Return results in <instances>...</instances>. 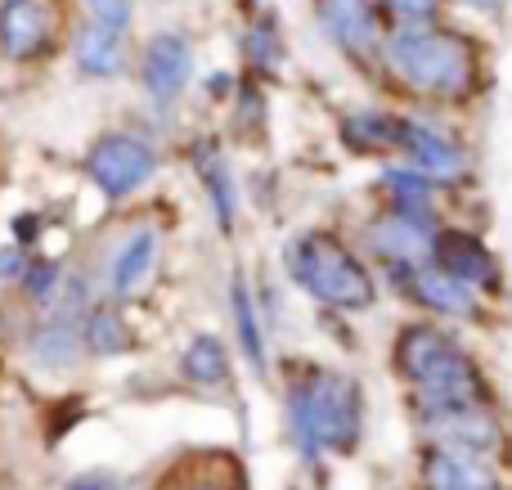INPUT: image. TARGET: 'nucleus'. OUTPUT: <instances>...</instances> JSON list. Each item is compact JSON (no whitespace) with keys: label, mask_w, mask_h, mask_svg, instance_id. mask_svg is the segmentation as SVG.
<instances>
[{"label":"nucleus","mask_w":512,"mask_h":490,"mask_svg":"<svg viewBox=\"0 0 512 490\" xmlns=\"http://www.w3.org/2000/svg\"><path fill=\"white\" fill-rule=\"evenodd\" d=\"M86 5H90V14H95V23L117 27V32H122V27L131 23L135 0H86Z\"/></svg>","instance_id":"26"},{"label":"nucleus","mask_w":512,"mask_h":490,"mask_svg":"<svg viewBox=\"0 0 512 490\" xmlns=\"http://www.w3.org/2000/svg\"><path fill=\"white\" fill-rule=\"evenodd\" d=\"M162 490H248L243 473L234 459L225 455H198L189 464L171 468V477L162 482Z\"/></svg>","instance_id":"14"},{"label":"nucleus","mask_w":512,"mask_h":490,"mask_svg":"<svg viewBox=\"0 0 512 490\" xmlns=\"http://www.w3.org/2000/svg\"><path fill=\"white\" fill-rule=\"evenodd\" d=\"M50 284H54V270H50V266L36 270V275H27V288H32V293L41 297V302H45V293H50Z\"/></svg>","instance_id":"29"},{"label":"nucleus","mask_w":512,"mask_h":490,"mask_svg":"<svg viewBox=\"0 0 512 490\" xmlns=\"http://www.w3.org/2000/svg\"><path fill=\"white\" fill-rule=\"evenodd\" d=\"M432 261L441 270H450L454 279H463L468 288H477V293H499V288H504L499 257L486 248V239H481L477 230H463V225H441Z\"/></svg>","instance_id":"8"},{"label":"nucleus","mask_w":512,"mask_h":490,"mask_svg":"<svg viewBox=\"0 0 512 490\" xmlns=\"http://www.w3.org/2000/svg\"><path fill=\"white\" fill-rule=\"evenodd\" d=\"M248 59L261 63V68H274V63H279V36H274V23H256L248 32Z\"/></svg>","instance_id":"24"},{"label":"nucleus","mask_w":512,"mask_h":490,"mask_svg":"<svg viewBox=\"0 0 512 490\" xmlns=\"http://www.w3.org/2000/svg\"><path fill=\"white\" fill-rule=\"evenodd\" d=\"M423 486L427 490H504L486 459L459 455V450H445V446H432L423 455Z\"/></svg>","instance_id":"12"},{"label":"nucleus","mask_w":512,"mask_h":490,"mask_svg":"<svg viewBox=\"0 0 512 490\" xmlns=\"http://www.w3.org/2000/svg\"><path fill=\"white\" fill-rule=\"evenodd\" d=\"M68 490H117L113 477H99V473H90V477H77Z\"/></svg>","instance_id":"28"},{"label":"nucleus","mask_w":512,"mask_h":490,"mask_svg":"<svg viewBox=\"0 0 512 490\" xmlns=\"http://www.w3.org/2000/svg\"><path fill=\"white\" fill-rule=\"evenodd\" d=\"M441 216L436 212H409V207H387L369 225V248L382 266H423L436 252Z\"/></svg>","instance_id":"6"},{"label":"nucleus","mask_w":512,"mask_h":490,"mask_svg":"<svg viewBox=\"0 0 512 490\" xmlns=\"http://www.w3.org/2000/svg\"><path fill=\"white\" fill-rule=\"evenodd\" d=\"M319 23L351 54L382 50V27H378V5L373 0H319Z\"/></svg>","instance_id":"11"},{"label":"nucleus","mask_w":512,"mask_h":490,"mask_svg":"<svg viewBox=\"0 0 512 490\" xmlns=\"http://www.w3.org/2000/svg\"><path fill=\"white\" fill-rule=\"evenodd\" d=\"M185 374L194 378V383H225V374H230V360H225V347L216 338H194L185 351Z\"/></svg>","instance_id":"20"},{"label":"nucleus","mask_w":512,"mask_h":490,"mask_svg":"<svg viewBox=\"0 0 512 490\" xmlns=\"http://www.w3.org/2000/svg\"><path fill=\"white\" fill-rule=\"evenodd\" d=\"M454 5H463L468 14H481V18H504L508 0H454Z\"/></svg>","instance_id":"27"},{"label":"nucleus","mask_w":512,"mask_h":490,"mask_svg":"<svg viewBox=\"0 0 512 490\" xmlns=\"http://www.w3.org/2000/svg\"><path fill=\"white\" fill-rule=\"evenodd\" d=\"M50 36V9L41 0H0V50L9 59L36 54Z\"/></svg>","instance_id":"13"},{"label":"nucleus","mask_w":512,"mask_h":490,"mask_svg":"<svg viewBox=\"0 0 512 490\" xmlns=\"http://www.w3.org/2000/svg\"><path fill=\"white\" fill-rule=\"evenodd\" d=\"M382 189H387L391 207H409V212H436V203H441V189L432 176H423L418 167H387L382 171Z\"/></svg>","instance_id":"16"},{"label":"nucleus","mask_w":512,"mask_h":490,"mask_svg":"<svg viewBox=\"0 0 512 490\" xmlns=\"http://www.w3.org/2000/svg\"><path fill=\"white\" fill-rule=\"evenodd\" d=\"M207 194L216 198V216H221V230H230V221H234V194H230V180H225V167H221V162H212V167H207Z\"/></svg>","instance_id":"25"},{"label":"nucleus","mask_w":512,"mask_h":490,"mask_svg":"<svg viewBox=\"0 0 512 490\" xmlns=\"http://www.w3.org/2000/svg\"><path fill=\"white\" fill-rule=\"evenodd\" d=\"M153 257H158V234L153 230H135L131 239L122 243L113 261V293H135V288L149 279Z\"/></svg>","instance_id":"18"},{"label":"nucleus","mask_w":512,"mask_h":490,"mask_svg":"<svg viewBox=\"0 0 512 490\" xmlns=\"http://www.w3.org/2000/svg\"><path fill=\"white\" fill-rule=\"evenodd\" d=\"M342 140L355 153H400V117L396 113H351L342 122Z\"/></svg>","instance_id":"15"},{"label":"nucleus","mask_w":512,"mask_h":490,"mask_svg":"<svg viewBox=\"0 0 512 490\" xmlns=\"http://www.w3.org/2000/svg\"><path fill=\"white\" fill-rule=\"evenodd\" d=\"M382 59L396 72V81H405L409 90L427 99H445L459 104L472 99L486 81H481V45L477 36L454 32V27H391V36L382 41Z\"/></svg>","instance_id":"1"},{"label":"nucleus","mask_w":512,"mask_h":490,"mask_svg":"<svg viewBox=\"0 0 512 490\" xmlns=\"http://www.w3.org/2000/svg\"><path fill=\"white\" fill-rule=\"evenodd\" d=\"M0 275H18V257H14V252H0Z\"/></svg>","instance_id":"30"},{"label":"nucleus","mask_w":512,"mask_h":490,"mask_svg":"<svg viewBox=\"0 0 512 490\" xmlns=\"http://www.w3.org/2000/svg\"><path fill=\"white\" fill-rule=\"evenodd\" d=\"M387 270L400 284L405 302L423 306L432 320H441V324H481L486 320V306H481L477 288L454 279L450 270H441L436 261H423V266H387Z\"/></svg>","instance_id":"5"},{"label":"nucleus","mask_w":512,"mask_h":490,"mask_svg":"<svg viewBox=\"0 0 512 490\" xmlns=\"http://www.w3.org/2000/svg\"><path fill=\"white\" fill-rule=\"evenodd\" d=\"M72 54H77L81 72H90V77H113V72L122 68V36H117V27L90 23L77 32Z\"/></svg>","instance_id":"17"},{"label":"nucleus","mask_w":512,"mask_h":490,"mask_svg":"<svg viewBox=\"0 0 512 490\" xmlns=\"http://www.w3.org/2000/svg\"><path fill=\"white\" fill-rule=\"evenodd\" d=\"M378 9L391 18V27H432L441 23L445 0H378Z\"/></svg>","instance_id":"21"},{"label":"nucleus","mask_w":512,"mask_h":490,"mask_svg":"<svg viewBox=\"0 0 512 490\" xmlns=\"http://www.w3.org/2000/svg\"><path fill=\"white\" fill-rule=\"evenodd\" d=\"M288 270L319 306H337V311H369V306H378V279L369 275V266L342 239H333L324 230L301 234L292 243Z\"/></svg>","instance_id":"4"},{"label":"nucleus","mask_w":512,"mask_h":490,"mask_svg":"<svg viewBox=\"0 0 512 490\" xmlns=\"http://www.w3.org/2000/svg\"><path fill=\"white\" fill-rule=\"evenodd\" d=\"M400 153L409 167L432 176L436 185H459L472 176V153L445 126L423 122V117H400Z\"/></svg>","instance_id":"7"},{"label":"nucleus","mask_w":512,"mask_h":490,"mask_svg":"<svg viewBox=\"0 0 512 490\" xmlns=\"http://www.w3.org/2000/svg\"><path fill=\"white\" fill-rule=\"evenodd\" d=\"M288 428L301 455H355L364 432V396L360 383L342 369H310L288 387Z\"/></svg>","instance_id":"3"},{"label":"nucleus","mask_w":512,"mask_h":490,"mask_svg":"<svg viewBox=\"0 0 512 490\" xmlns=\"http://www.w3.org/2000/svg\"><path fill=\"white\" fill-rule=\"evenodd\" d=\"M153 171H158L153 149L144 140H131V135H104V140L90 149V180H95L108 198H126L131 189H140Z\"/></svg>","instance_id":"9"},{"label":"nucleus","mask_w":512,"mask_h":490,"mask_svg":"<svg viewBox=\"0 0 512 490\" xmlns=\"http://www.w3.org/2000/svg\"><path fill=\"white\" fill-rule=\"evenodd\" d=\"M36 356L54 369L68 365V360L77 356V329H72V324H50V329L36 338Z\"/></svg>","instance_id":"23"},{"label":"nucleus","mask_w":512,"mask_h":490,"mask_svg":"<svg viewBox=\"0 0 512 490\" xmlns=\"http://www.w3.org/2000/svg\"><path fill=\"white\" fill-rule=\"evenodd\" d=\"M391 369L423 401H490L477 351L441 320H409L391 342Z\"/></svg>","instance_id":"2"},{"label":"nucleus","mask_w":512,"mask_h":490,"mask_svg":"<svg viewBox=\"0 0 512 490\" xmlns=\"http://www.w3.org/2000/svg\"><path fill=\"white\" fill-rule=\"evenodd\" d=\"M234 329H239V347L243 356L252 360L256 374H265V342H261V324H256V311H252V293L248 284H234Z\"/></svg>","instance_id":"19"},{"label":"nucleus","mask_w":512,"mask_h":490,"mask_svg":"<svg viewBox=\"0 0 512 490\" xmlns=\"http://www.w3.org/2000/svg\"><path fill=\"white\" fill-rule=\"evenodd\" d=\"M189 72H194V54H189V41L185 36H153L149 45H144V63H140V81L144 90H149L158 104H171V99L185 90Z\"/></svg>","instance_id":"10"},{"label":"nucleus","mask_w":512,"mask_h":490,"mask_svg":"<svg viewBox=\"0 0 512 490\" xmlns=\"http://www.w3.org/2000/svg\"><path fill=\"white\" fill-rule=\"evenodd\" d=\"M86 342H90V351H99V356H117V351L131 347V338H126V324L117 320L113 311H95V315H90Z\"/></svg>","instance_id":"22"}]
</instances>
